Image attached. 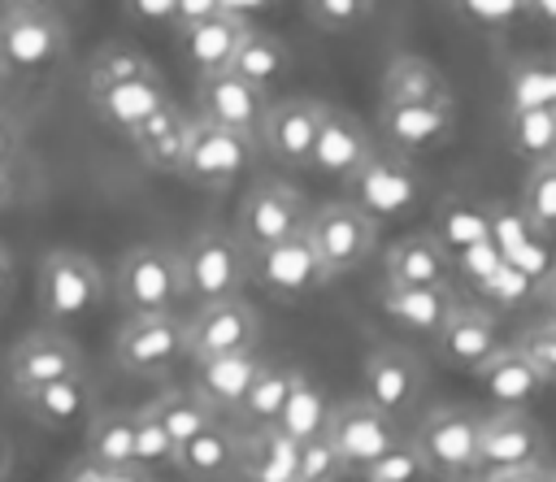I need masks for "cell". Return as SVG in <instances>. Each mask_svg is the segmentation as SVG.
<instances>
[{
  "instance_id": "obj_1",
  "label": "cell",
  "mask_w": 556,
  "mask_h": 482,
  "mask_svg": "<svg viewBox=\"0 0 556 482\" xmlns=\"http://www.w3.org/2000/svg\"><path fill=\"white\" fill-rule=\"evenodd\" d=\"M35 291H39V313L61 330L87 321L104 304V274L78 248H48L39 256Z\"/></svg>"
},
{
  "instance_id": "obj_2",
  "label": "cell",
  "mask_w": 556,
  "mask_h": 482,
  "mask_svg": "<svg viewBox=\"0 0 556 482\" xmlns=\"http://www.w3.org/2000/svg\"><path fill=\"white\" fill-rule=\"evenodd\" d=\"M113 291L117 304L130 317L143 313H174V304L187 295V274H182V252L161 248V243H139L130 248L117 269H113Z\"/></svg>"
},
{
  "instance_id": "obj_3",
  "label": "cell",
  "mask_w": 556,
  "mask_h": 482,
  "mask_svg": "<svg viewBox=\"0 0 556 482\" xmlns=\"http://www.w3.org/2000/svg\"><path fill=\"white\" fill-rule=\"evenodd\" d=\"M304 226H308L304 195L291 182H278V178H256L243 191L239 208H235V239L243 243L248 256L304 234Z\"/></svg>"
},
{
  "instance_id": "obj_4",
  "label": "cell",
  "mask_w": 556,
  "mask_h": 482,
  "mask_svg": "<svg viewBox=\"0 0 556 482\" xmlns=\"http://www.w3.org/2000/svg\"><path fill=\"white\" fill-rule=\"evenodd\" d=\"M182 274H187V295L200 304L213 300H235L252 282V256L235 239V230H200L182 248Z\"/></svg>"
},
{
  "instance_id": "obj_5",
  "label": "cell",
  "mask_w": 556,
  "mask_h": 482,
  "mask_svg": "<svg viewBox=\"0 0 556 482\" xmlns=\"http://www.w3.org/2000/svg\"><path fill=\"white\" fill-rule=\"evenodd\" d=\"M70 52V30L52 9L0 13V74L39 78Z\"/></svg>"
},
{
  "instance_id": "obj_6",
  "label": "cell",
  "mask_w": 556,
  "mask_h": 482,
  "mask_svg": "<svg viewBox=\"0 0 556 482\" xmlns=\"http://www.w3.org/2000/svg\"><path fill=\"white\" fill-rule=\"evenodd\" d=\"M326 278H343L352 269H361L378 243V221L365 217L356 204L348 200H330L321 204L317 213H308V226H304Z\"/></svg>"
},
{
  "instance_id": "obj_7",
  "label": "cell",
  "mask_w": 556,
  "mask_h": 482,
  "mask_svg": "<svg viewBox=\"0 0 556 482\" xmlns=\"http://www.w3.org/2000/svg\"><path fill=\"white\" fill-rule=\"evenodd\" d=\"M343 187H348V204H356L374 221H387V217H404L417 204L421 174H417V165L408 156H400L391 148L387 152L374 148L365 156V165L352 178H343Z\"/></svg>"
},
{
  "instance_id": "obj_8",
  "label": "cell",
  "mask_w": 556,
  "mask_h": 482,
  "mask_svg": "<svg viewBox=\"0 0 556 482\" xmlns=\"http://www.w3.org/2000/svg\"><path fill=\"white\" fill-rule=\"evenodd\" d=\"M252 156H256L252 135H239V130H226V126H213V122L195 117L182 165H178V178H187L191 187H204V191H226L243 178Z\"/></svg>"
},
{
  "instance_id": "obj_9",
  "label": "cell",
  "mask_w": 556,
  "mask_h": 482,
  "mask_svg": "<svg viewBox=\"0 0 556 482\" xmlns=\"http://www.w3.org/2000/svg\"><path fill=\"white\" fill-rule=\"evenodd\" d=\"M256 343H261V313L243 295L200 304L187 317V356L191 360L248 356V352H256Z\"/></svg>"
},
{
  "instance_id": "obj_10",
  "label": "cell",
  "mask_w": 556,
  "mask_h": 482,
  "mask_svg": "<svg viewBox=\"0 0 556 482\" xmlns=\"http://www.w3.org/2000/svg\"><path fill=\"white\" fill-rule=\"evenodd\" d=\"M478 426H482V417H473L469 408L443 404V408H430L421 417L413 447L421 452L430 473L465 478V473H478Z\"/></svg>"
},
{
  "instance_id": "obj_11",
  "label": "cell",
  "mask_w": 556,
  "mask_h": 482,
  "mask_svg": "<svg viewBox=\"0 0 556 482\" xmlns=\"http://www.w3.org/2000/svg\"><path fill=\"white\" fill-rule=\"evenodd\" d=\"M113 356L126 373L156 378V373L174 369V360L187 356V321H178L174 313L126 317L117 339H113Z\"/></svg>"
},
{
  "instance_id": "obj_12",
  "label": "cell",
  "mask_w": 556,
  "mask_h": 482,
  "mask_svg": "<svg viewBox=\"0 0 556 482\" xmlns=\"http://www.w3.org/2000/svg\"><path fill=\"white\" fill-rule=\"evenodd\" d=\"M326 439L343 456L348 469H365L369 460H378L382 452H391L395 443H404L395 417H387L382 408H374L365 395L334 399L330 421H326Z\"/></svg>"
},
{
  "instance_id": "obj_13",
  "label": "cell",
  "mask_w": 556,
  "mask_h": 482,
  "mask_svg": "<svg viewBox=\"0 0 556 482\" xmlns=\"http://www.w3.org/2000/svg\"><path fill=\"white\" fill-rule=\"evenodd\" d=\"M547 465V434L526 408H495L478 426V473Z\"/></svg>"
},
{
  "instance_id": "obj_14",
  "label": "cell",
  "mask_w": 556,
  "mask_h": 482,
  "mask_svg": "<svg viewBox=\"0 0 556 482\" xmlns=\"http://www.w3.org/2000/svg\"><path fill=\"white\" fill-rule=\"evenodd\" d=\"M78 373H83V347L56 326L22 334L13 343V352H9V386H13V395H26L35 386H48V382H61V378H78Z\"/></svg>"
},
{
  "instance_id": "obj_15",
  "label": "cell",
  "mask_w": 556,
  "mask_h": 482,
  "mask_svg": "<svg viewBox=\"0 0 556 482\" xmlns=\"http://www.w3.org/2000/svg\"><path fill=\"white\" fill-rule=\"evenodd\" d=\"M378 130L391 152L426 156L456 135V100H426V104H378Z\"/></svg>"
},
{
  "instance_id": "obj_16",
  "label": "cell",
  "mask_w": 556,
  "mask_h": 482,
  "mask_svg": "<svg viewBox=\"0 0 556 482\" xmlns=\"http://www.w3.org/2000/svg\"><path fill=\"white\" fill-rule=\"evenodd\" d=\"M421 382H426L421 360L400 343H378L361 360V395L387 417H400L404 408H413L421 395Z\"/></svg>"
},
{
  "instance_id": "obj_17",
  "label": "cell",
  "mask_w": 556,
  "mask_h": 482,
  "mask_svg": "<svg viewBox=\"0 0 556 482\" xmlns=\"http://www.w3.org/2000/svg\"><path fill=\"white\" fill-rule=\"evenodd\" d=\"M195 104H200V122L239 130V135H261L265 113H269V91L243 83L239 74H208L195 83Z\"/></svg>"
},
{
  "instance_id": "obj_18",
  "label": "cell",
  "mask_w": 556,
  "mask_h": 482,
  "mask_svg": "<svg viewBox=\"0 0 556 482\" xmlns=\"http://www.w3.org/2000/svg\"><path fill=\"white\" fill-rule=\"evenodd\" d=\"M252 282L261 291H269L274 300H287L291 304V300H304L308 291H317L330 278H326V269H321L308 234H295V239H287V243L265 248V252L252 256Z\"/></svg>"
},
{
  "instance_id": "obj_19",
  "label": "cell",
  "mask_w": 556,
  "mask_h": 482,
  "mask_svg": "<svg viewBox=\"0 0 556 482\" xmlns=\"http://www.w3.org/2000/svg\"><path fill=\"white\" fill-rule=\"evenodd\" d=\"M321 117H326V104L321 100H308V96L278 100V104H269L256 143L274 161H282V165H308L313 143H317V130H321Z\"/></svg>"
},
{
  "instance_id": "obj_20",
  "label": "cell",
  "mask_w": 556,
  "mask_h": 482,
  "mask_svg": "<svg viewBox=\"0 0 556 482\" xmlns=\"http://www.w3.org/2000/svg\"><path fill=\"white\" fill-rule=\"evenodd\" d=\"M374 135L369 126L348 113V109H330L326 104V117H321V130H317V143H313V156H308V169L326 174V178H352L365 156L374 152Z\"/></svg>"
},
{
  "instance_id": "obj_21",
  "label": "cell",
  "mask_w": 556,
  "mask_h": 482,
  "mask_svg": "<svg viewBox=\"0 0 556 482\" xmlns=\"http://www.w3.org/2000/svg\"><path fill=\"white\" fill-rule=\"evenodd\" d=\"M434 347H439V360H447L452 369H465V373H478V365H486L504 343H500V330H495V317L478 304H456L452 317L443 321V330L434 334Z\"/></svg>"
},
{
  "instance_id": "obj_22",
  "label": "cell",
  "mask_w": 556,
  "mask_h": 482,
  "mask_svg": "<svg viewBox=\"0 0 556 482\" xmlns=\"http://www.w3.org/2000/svg\"><path fill=\"white\" fill-rule=\"evenodd\" d=\"M169 100L165 91V78L161 74H148V78H126V83H104V87H87V104L91 113L117 130V135H130L148 113H156L161 104Z\"/></svg>"
},
{
  "instance_id": "obj_23",
  "label": "cell",
  "mask_w": 556,
  "mask_h": 482,
  "mask_svg": "<svg viewBox=\"0 0 556 482\" xmlns=\"http://www.w3.org/2000/svg\"><path fill=\"white\" fill-rule=\"evenodd\" d=\"M191 126H195V117H191L182 104L165 100V104H161L156 113H148L126 139L135 143V152H139V161H143L148 169L178 174L182 152H187V139H191Z\"/></svg>"
},
{
  "instance_id": "obj_24",
  "label": "cell",
  "mask_w": 556,
  "mask_h": 482,
  "mask_svg": "<svg viewBox=\"0 0 556 482\" xmlns=\"http://www.w3.org/2000/svg\"><path fill=\"white\" fill-rule=\"evenodd\" d=\"M460 300L452 295V287H387L378 291V308L391 326L408 330V334H439L443 321L452 317Z\"/></svg>"
},
{
  "instance_id": "obj_25",
  "label": "cell",
  "mask_w": 556,
  "mask_h": 482,
  "mask_svg": "<svg viewBox=\"0 0 556 482\" xmlns=\"http://www.w3.org/2000/svg\"><path fill=\"white\" fill-rule=\"evenodd\" d=\"M478 386H482V395L495 404V408H526L547 382H543V373L534 369V360L517 347V343H504L486 365H478Z\"/></svg>"
},
{
  "instance_id": "obj_26",
  "label": "cell",
  "mask_w": 556,
  "mask_h": 482,
  "mask_svg": "<svg viewBox=\"0 0 556 482\" xmlns=\"http://www.w3.org/2000/svg\"><path fill=\"white\" fill-rule=\"evenodd\" d=\"M387 287H447L452 256L434 234H404L387 248Z\"/></svg>"
},
{
  "instance_id": "obj_27",
  "label": "cell",
  "mask_w": 556,
  "mask_h": 482,
  "mask_svg": "<svg viewBox=\"0 0 556 482\" xmlns=\"http://www.w3.org/2000/svg\"><path fill=\"white\" fill-rule=\"evenodd\" d=\"M248 35V22H235V17H208V22H195V26H182L178 30V52L182 61L195 69V78H208V74H226L235 52H239V39Z\"/></svg>"
},
{
  "instance_id": "obj_28",
  "label": "cell",
  "mask_w": 556,
  "mask_h": 482,
  "mask_svg": "<svg viewBox=\"0 0 556 482\" xmlns=\"http://www.w3.org/2000/svg\"><path fill=\"white\" fill-rule=\"evenodd\" d=\"M261 356H213V360H195V395L213 408V413H239L243 395L252 391L256 373H261Z\"/></svg>"
},
{
  "instance_id": "obj_29",
  "label": "cell",
  "mask_w": 556,
  "mask_h": 482,
  "mask_svg": "<svg viewBox=\"0 0 556 482\" xmlns=\"http://www.w3.org/2000/svg\"><path fill=\"white\" fill-rule=\"evenodd\" d=\"M17 399H22V408H26L39 426H48V430L83 426V421H91V413H96V395H91L87 373L61 378V382H48V386H35V391H26V395H17Z\"/></svg>"
},
{
  "instance_id": "obj_30",
  "label": "cell",
  "mask_w": 556,
  "mask_h": 482,
  "mask_svg": "<svg viewBox=\"0 0 556 482\" xmlns=\"http://www.w3.org/2000/svg\"><path fill=\"white\" fill-rule=\"evenodd\" d=\"M378 104H426V100H452V87L447 78L426 61V56H413V52H400L387 61L382 69V87H378Z\"/></svg>"
},
{
  "instance_id": "obj_31",
  "label": "cell",
  "mask_w": 556,
  "mask_h": 482,
  "mask_svg": "<svg viewBox=\"0 0 556 482\" xmlns=\"http://www.w3.org/2000/svg\"><path fill=\"white\" fill-rule=\"evenodd\" d=\"M174 465L195 482H222L239 473V434L226 426H208L204 434H195L174 452Z\"/></svg>"
},
{
  "instance_id": "obj_32",
  "label": "cell",
  "mask_w": 556,
  "mask_h": 482,
  "mask_svg": "<svg viewBox=\"0 0 556 482\" xmlns=\"http://www.w3.org/2000/svg\"><path fill=\"white\" fill-rule=\"evenodd\" d=\"M143 413L165 430V439L174 443V452H178L182 443H191L195 434H204L208 426H217V413H213L195 391H178V386L156 391V395L143 404Z\"/></svg>"
},
{
  "instance_id": "obj_33",
  "label": "cell",
  "mask_w": 556,
  "mask_h": 482,
  "mask_svg": "<svg viewBox=\"0 0 556 482\" xmlns=\"http://www.w3.org/2000/svg\"><path fill=\"white\" fill-rule=\"evenodd\" d=\"M239 473L243 482H295V443L274 426L248 430L239 439Z\"/></svg>"
},
{
  "instance_id": "obj_34",
  "label": "cell",
  "mask_w": 556,
  "mask_h": 482,
  "mask_svg": "<svg viewBox=\"0 0 556 482\" xmlns=\"http://www.w3.org/2000/svg\"><path fill=\"white\" fill-rule=\"evenodd\" d=\"M83 456L104 469H135V408H96Z\"/></svg>"
},
{
  "instance_id": "obj_35",
  "label": "cell",
  "mask_w": 556,
  "mask_h": 482,
  "mask_svg": "<svg viewBox=\"0 0 556 482\" xmlns=\"http://www.w3.org/2000/svg\"><path fill=\"white\" fill-rule=\"evenodd\" d=\"M330 408H334V399L326 395V386H317L313 378L300 373L295 386H291V395H287V404H282V413H278V421H274V430L300 447V443L326 434Z\"/></svg>"
},
{
  "instance_id": "obj_36",
  "label": "cell",
  "mask_w": 556,
  "mask_h": 482,
  "mask_svg": "<svg viewBox=\"0 0 556 482\" xmlns=\"http://www.w3.org/2000/svg\"><path fill=\"white\" fill-rule=\"evenodd\" d=\"M287 65H291L287 43H282L278 35H269V30L248 26V35L239 39V52H235V61H230V74H239L243 83L269 91V83H278V78L287 74Z\"/></svg>"
},
{
  "instance_id": "obj_37",
  "label": "cell",
  "mask_w": 556,
  "mask_h": 482,
  "mask_svg": "<svg viewBox=\"0 0 556 482\" xmlns=\"http://www.w3.org/2000/svg\"><path fill=\"white\" fill-rule=\"evenodd\" d=\"M504 139L530 165L552 161L556 156V109H513V113H504Z\"/></svg>"
},
{
  "instance_id": "obj_38",
  "label": "cell",
  "mask_w": 556,
  "mask_h": 482,
  "mask_svg": "<svg viewBox=\"0 0 556 482\" xmlns=\"http://www.w3.org/2000/svg\"><path fill=\"white\" fill-rule=\"evenodd\" d=\"M430 234L447 248V256H452V252H469V248L491 243V217H486L478 204L447 195V200L439 204V213H434V230H430Z\"/></svg>"
},
{
  "instance_id": "obj_39",
  "label": "cell",
  "mask_w": 556,
  "mask_h": 482,
  "mask_svg": "<svg viewBox=\"0 0 556 482\" xmlns=\"http://www.w3.org/2000/svg\"><path fill=\"white\" fill-rule=\"evenodd\" d=\"M295 378H300V369H291V365H261L252 391H248L243 404H239V417H243L252 430L274 426L278 413H282V404H287V395H291V386H295Z\"/></svg>"
},
{
  "instance_id": "obj_40",
  "label": "cell",
  "mask_w": 556,
  "mask_h": 482,
  "mask_svg": "<svg viewBox=\"0 0 556 482\" xmlns=\"http://www.w3.org/2000/svg\"><path fill=\"white\" fill-rule=\"evenodd\" d=\"M513 109H556V61H517L508 69V104Z\"/></svg>"
},
{
  "instance_id": "obj_41",
  "label": "cell",
  "mask_w": 556,
  "mask_h": 482,
  "mask_svg": "<svg viewBox=\"0 0 556 482\" xmlns=\"http://www.w3.org/2000/svg\"><path fill=\"white\" fill-rule=\"evenodd\" d=\"M148 74H161L139 48L130 43H104L91 65H87V87H104V83H126V78H148Z\"/></svg>"
},
{
  "instance_id": "obj_42",
  "label": "cell",
  "mask_w": 556,
  "mask_h": 482,
  "mask_svg": "<svg viewBox=\"0 0 556 482\" xmlns=\"http://www.w3.org/2000/svg\"><path fill=\"white\" fill-rule=\"evenodd\" d=\"M521 213L534 230H556V156L530 165L521 182Z\"/></svg>"
},
{
  "instance_id": "obj_43",
  "label": "cell",
  "mask_w": 556,
  "mask_h": 482,
  "mask_svg": "<svg viewBox=\"0 0 556 482\" xmlns=\"http://www.w3.org/2000/svg\"><path fill=\"white\" fill-rule=\"evenodd\" d=\"M356 473H361V482H426V478H430V469H426L421 452L413 447V439L395 443L391 452H382L378 460H369V465L356 469Z\"/></svg>"
},
{
  "instance_id": "obj_44",
  "label": "cell",
  "mask_w": 556,
  "mask_h": 482,
  "mask_svg": "<svg viewBox=\"0 0 556 482\" xmlns=\"http://www.w3.org/2000/svg\"><path fill=\"white\" fill-rule=\"evenodd\" d=\"M378 0H304V17L321 30V35H348L361 30L369 22Z\"/></svg>"
},
{
  "instance_id": "obj_45",
  "label": "cell",
  "mask_w": 556,
  "mask_h": 482,
  "mask_svg": "<svg viewBox=\"0 0 556 482\" xmlns=\"http://www.w3.org/2000/svg\"><path fill=\"white\" fill-rule=\"evenodd\" d=\"M348 473L343 456L330 447V439H308L295 447V482H339Z\"/></svg>"
},
{
  "instance_id": "obj_46",
  "label": "cell",
  "mask_w": 556,
  "mask_h": 482,
  "mask_svg": "<svg viewBox=\"0 0 556 482\" xmlns=\"http://www.w3.org/2000/svg\"><path fill=\"white\" fill-rule=\"evenodd\" d=\"M452 9H456L465 22L482 26V30H508V26H517L521 17H530V13H526V0H456Z\"/></svg>"
},
{
  "instance_id": "obj_47",
  "label": "cell",
  "mask_w": 556,
  "mask_h": 482,
  "mask_svg": "<svg viewBox=\"0 0 556 482\" xmlns=\"http://www.w3.org/2000/svg\"><path fill=\"white\" fill-rule=\"evenodd\" d=\"M174 460V443L165 439V430L143 413V404L135 408V465L152 469V465H169Z\"/></svg>"
},
{
  "instance_id": "obj_48",
  "label": "cell",
  "mask_w": 556,
  "mask_h": 482,
  "mask_svg": "<svg viewBox=\"0 0 556 482\" xmlns=\"http://www.w3.org/2000/svg\"><path fill=\"white\" fill-rule=\"evenodd\" d=\"M517 347L534 360V369L543 373V382H556V321H539V326H530V330L521 334Z\"/></svg>"
},
{
  "instance_id": "obj_49",
  "label": "cell",
  "mask_w": 556,
  "mask_h": 482,
  "mask_svg": "<svg viewBox=\"0 0 556 482\" xmlns=\"http://www.w3.org/2000/svg\"><path fill=\"white\" fill-rule=\"evenodd\" d=\"M122 9L143 26H174V0H122Z\"/></svg>"
},
{
  "instance_id": "obj_50",
  "label": "cell",
  "mask_w": 556,
  "mask_h": 482,
  "mask_svg": "<svg viewBox=\"0 0 556 482\" xmlns=\"http://www.w3.org/2000/svg\"><path fill=\"white\" fill-rule=\"evenodd\" d=\"M208 17H222V4L217 0H174V30L195 26V22H208Z\"/></svg>"
},
{
  "instance_id": "obj_51",
  "label": "cell",
  "mask_w": 556,
  "mask_h": 482,
  "mask_svg": "<svg viewBox=\"0 0 556 482\" xmlns=\"http://www.w3.org/2000/svg\"><path fill=\"white\" fill-rule=\"evenodd\" d=\"M109 478H113V469L96 465L91 456H78V460H70V465H65V473H61V482H109Z\"/></svg>"
},
{
  "instance_id": "obj_52",
  "label": "cell",
  "mask_w": 556,
  "mask_h": 482,
  "mask_svg": "<svg viewBox=\"0 0 556 482\" xmlns=\"http://www.w3.org/2000/svg\"><path fill=\"white\" fill-rule=\"evenodd\" d=\"M478 482H552V465H526V469H495Z\"/></svg>"
},
{
  "instance_id": "obj_53",
  "label": "cell",
  "mask_w": 556,
  "mask_h": 482,
  "mask_svg": "<svg viewBox=\"0 0 556 482\" xmlns=\"http://www.w3.org/2000/svg\"><path fill=\"white\" fill-rule=\"evenodd\" d=\"M217 4H222V13H226V17H235V22H248V26H252V17L269 13L278 0H217Z\"/></svg>"
},
{
  "instance_id": "obj_54",
  "label": "cell",
  "mask_w": 556,
  "mask_h": 482,
  "mask_svg": "<svg viewBox=\"0 0 556 482\" xmlns=\"http://www.w3.org/2000/svg\"><path fill=\"white\" fill-rule=\"evenodd\" d=\"M13 291H17V265H13V256H9V248H0V313L9 308V300H13Z\"/></svg>"
},
{
  "instance_id": "obj_55",
  "label": "cell",
  "mask_w": 556,
  "mask_h": 482,
  "mask_svg": "<svg viewBox=\"0 0 556 482\" xmlns=\"http://www.w3.org/2000/svg\"><path fill=\"white\" fill-rule=\"evenodd\" d=\"M17 126H13V117H4L0 113V169H9L13 165V156H17Z\"/></svg>"
},
{
  "instance_id": "obj_56",
  "label": "cell",
  "mask_w": 556,
  "mask_h": 482,
  "mask_svg": "<svg viewBox=\"0 0 556 482\" xmlns=\"http://www.w3.org/2000/svg\"><path fill=\"white\" fill-rule=\"evenodd\" d=\"M539 304H543V313H547V321H556V265L543 274V282H539Z\"/></svg>"
},
{
  "instance_id": "obj_57",
  "label": "cell",
  "mask_w": 556,
  "mask_h": 482,
  "mask_svg": "<svg viewBox=\"0 0 556 482\" xmlns=\"http://www.w3.org/2000/svg\"><path fill=\"white\" fill-rule=\"evenodd\" d=\"M526 13H530L534 22L556 26V0H526Z\"/></svg>"
},
{
  "instance_id": "obj_58",
  "label": "cell",
  "mask_w": 556,
  "mask_h": 482,
  "mask_svg": "<svg viewBox=\"0 0 556 482\" xmlns=\"http://www.w3.org/2000/svg\"><path fill=\"white\" fill-rule=\"evenodd\" d=\"M26 9H52V0H0V13H26Z\"/></svg>"
},
{
  "instance_id": "obj_59",
  "label": "cell",
  "mask_w": 556,
  "mask_h": 482,
  "mask_svg": "<svg viewBox=\"0 0 556 482\" xmlns=\"http://www.w3.org/2000/svg\"><path fill=\"white\" fill-rule=\"evenodd\" d=\"M109 482H152V478H148V469H139V465H135V469H113V478H109Z\"/></svg>"
},
{
  "instance_id": "obj_60",
  "label": "cell",
  "mask_w": 556,
  "mask_h": 482,
  "mask_svg": "<svg viewBox=\"0 0 556 482\" xmlns=\"http://www.w3.org/2000/svg\"><path fill=\"white\" fill-rule=\"evenodd\" d=\"M13 200V174L9 169H0V208Z\"/></svg>"
},
{
  "instance_id": "obj_61",
  "label": "cell",
  "mask_w": 556,
  "mask_h": 482,
  "mask_svg": "<svg viewBox=\"0 0 556 482\" xmlns=\"http://www.w3.org/2000/svg\"><path fill=\"white\" fill-rule=\"evenodd\" d=\"M552 482H556V465H552Z\"/></svg>"
},
{
  "instance_id": "obj_62",
  "label": "cell",
  "mask_w": 556,
  "mask_h": 482,
  "mask_svg": "<svg viewBox=\"0 0 556 482\" xmlns=\"http://www.w3.org/2000/svg\"><path fill=\"white\" fill-rule=\"evenodd\" d=\"M443 4H447V9H452V4H456V0H443Z\"/></svg>"
}]
</instances>
